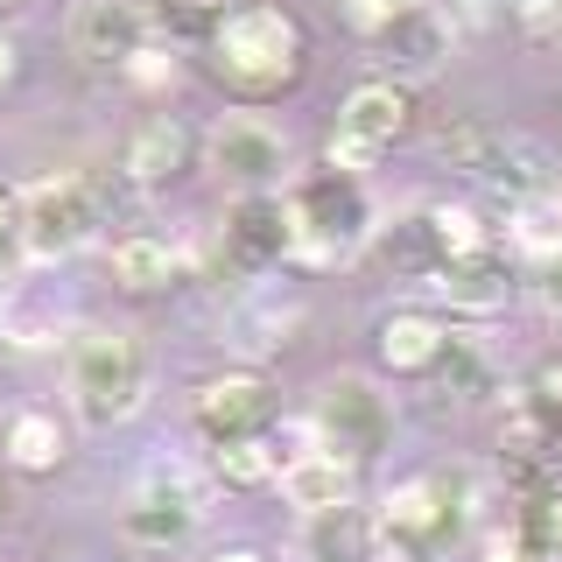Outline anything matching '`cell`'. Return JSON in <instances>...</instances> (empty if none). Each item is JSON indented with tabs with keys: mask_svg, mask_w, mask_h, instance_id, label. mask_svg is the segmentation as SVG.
Instances as JSON below:
<instances>
[{
	"mask_svg": "<svg viewBox=\"0 0 562 562\" xmlns=\"http://www.w3.org/2000/svg\"><path fill=\"white\" fill-rule=\"evenodd\" d=\"M527 408H535V415L562 436V359H549L535 380H527Z\"/></svg>",
	"mask_w": 562,
	"mask_h": 562,
	"instance_id": "obj_29",
	"label": "cell"
},
{
	"mask_svg": "<svg viewBox=\"0 0 562 562\" xmlns=\"http://www.w3.org/2000/svg\"><path fill=\"white\" fill-rule=\"evenodd\" d=\"M422 289H436L457 316H492V310H506L514 303V268H506V254L499 246H485V254H457L443 260Z\"/></svg>",
	"mask_w": 562,
	"mask_h": 562,
	"instance_id": "obj_15",
	"label": "cell"
},
{
	"mask_svg": "<svg viewBox=\"0 0 562 562\" xmlns=\"http://www.w3.org/2000/svg\"><path fill=\"white\" fill-rule=\"evenodd\" d=\"M14 78H22V49H14V35L0 29V92H8Z\"/></svg>",
	"mask_w": 562,
	"mask_h": 562,
	"instance_id": "obj_34",
	"label": "cell"
},
{
	"mask_svg": "<svg viewBox=\"0 0 562 562\" xmlns=\"http://www.w3.org/2000/svg\"><path fill=\"white\" fill-rule=\"evenodd\" d=\"M281 471V450L268 436H233V443H211V479L233 485V492H254Z\"/></svg>",
	"mask_w": 562,
	"mask_h": 562,
	"instance_id": "obj_23",
	"label": "cell"
},
{
	"mask_svg": "<svg viewBox=\"0 0 562 562\" xmlns=\"http://www.w3.org/2000/svg\"><path fill=\"white\" fill-rule=\"evenodd\" d=\"M541 562H562V555H541Z\"/></svg>",
	"mask_w": 562,
	"mask_h": 562,
	"instance_id": "obj_39",
	"label": "cell"
},
{
	"mask_svg": "<svg viewBox=\"0 0 562 562\" xmlns=\"http://www.w3.org/2000/svg\"><path fill=\"white\" fill-rule=\"evenodd\" d=\"M408 127H415V99H408L401 78H366V85H351L345 105H338V134L359 140V148H373V155H386Z\"/></svg>",
	"mask_w": 562,
	"mask_h": 562,
	"instance_id": "obj_13",
	"label": "cell"
},
{
	"mask_svg": "<svg viewBox=\"0 0 562 562\" xmlns=\"http://www.w3.org/2000/svg\"><path fill=\"white\" fill-rule=\"evenodd\" d=\"M443 345H450V324L436 310H394V316H380V330H373V351L394 380H429L436 359H443Z\"/></svg>",
	"mask_w": 562,
	"mask_h": 562,
	"instance_id": "obj_17",
	"label": "cell"
},
{
	"mask_svg": "<svg viewBox=\"0 0 562 562\" xmlns=\"http://www.w3.org/2000/svg\"><path fill=\"white\" fill-rule=\"evenodd\" d=\"M218 254L233 274H268L289 260V211L268 190H246V198L225 211V233H218Z\"/></svg>",
	"mask_w": 562,
	"mask_h": 562,
	"instance_id": "obj_12",
	"label": "cell"
},
{
	"mask_svg": "<svg viewBox=\"0 0 562 562\" xmlns=\"http://www.w3.org/2000/svg\"><path fill=\"white\" fill-rule=\"evenodd\" d=\"M64 43L85 70H134V57L155 43V14L148 0H78Z\"/></svg>",
	"mask_w": 562,
	"mask_h": 562,
	"instance_id": "obj_8",
	"label": "cell"
},
{
	"mask_svg": "<svg viewBox=\"0 0 562 562\" xmlns=\"http://www.w3.org/2000/svg\"><path fill=\"white\" fill-rule=\"evenodd\" d=\"M303 555H310V562H401V555L380 541V520H373V514H359V506H330V514H310Z\"/></svg>",
	"mask_w": 562,
	"mask_h": 562,
	"instance_id": "obj_19",
	"label": "cell"
},
{
	"mask_svg": "<svg viewBox=\"0 0 562 562\" xmlns=\"http://www.w3.org/2000/svg\"><path fill=\"white\" fill-rule=\"evenodd\" d=\"M8 506H14V492H8V471H0V520H8Z\"/></svg>",
	"mask_w": 562,
	"mask_h": 562,
	"instance_id": "obj_37",
	"label": "cell"
},
{
	"mask_svg": "<svg viewBox=\"0 0 562 562\" xmlns=\"http://www.w3.org/2000/svg\"><path fill=\"white\" fill-rule=\"evenodd\" d=\"M204 148H211V169L239 190H274L289 176V134L268 127L260 113H225Z\"/></svg>",
	"mask_w": 562,
	"mask_h": 562,
	"instance_id": "obj_10",
	"label": "cell"
},
{
	"mask_svg": "<svg viewBox=\"0 0 562 562\" xmlns=\"http://www.w3.org/2000/svg\"><path fill=\"white\" fill-rule=\"evenodd\" d=\"M281 211H289V254L310 260V268H330V260H345L351 246H366L380 233L366 176H345V169L303 176V183L281 198Z\"/></svg>",
	"mask_w": 562,
	"mask_h": 562,
	"instance_id": "obj_3",
	"label": "cell"
},
{
	"mask_svg": "<svg viewBox=\"0 0 562 562\" xmlns=\"http://www.w3.org/2000/svg\"><path fill=\"white\" fill-rule=\"evenodd\" d=\"M506 211H514V225H506L514 254H527V260H555V254H562V198L506 204Z\"/></svg>",
	"mask_w": 562,
	"mask_h": 562,
	"instance_id": "obj_25",
	"label": "cell"
},
{
	"mask_svg": "<svg viewBox=\"0 0 562 562\" xmlns=\"http://www.w3.org/2000/svg\"><path fill=\"white\" fill-rule=\"evenodd\" d=\"M190 422L204 443H233V436H268L274 422V386L260 366H225L190 386Z\"/></svg>",
	"mask_w": 562,
	"mask_h": 562,
	"instance_id": "obj_9",
	"label": "cell"
},
{
	"mask_svg": "<svg viewBox=\"0 0 562 562\" xmlns=\"http://www.w3.org/2000/svg\"><path fill=\"white\" fill-rule=\"evenodd\" d=\"M281 499L295 506V514H330V506H351V492H359V464H345L338 450H295V457H281Z\"/></svg>",
	"mask_w": 562,
	"mask_h": 562,
	"instance_id": "obj_16",
	"label": "cell"
},
{
	"mask_svg": "<svg viewBox=\"0 0 562 562\" xmlns=\"http://www.w3.org/2000/svg\"><path fill=\"white\" fill-rule=\"evenodd\" d=\"M211 562H274V555H268V549H218Z\"/></svg>",
	"mask_w": 562,
	"mask_h": 562,
	"instance_id": "obj_35",
	"label": "cell"
},
{
	"mask_svg": "<svg viewBox=\"0 0 562 562\" xmlns=\"http://www.w3.org/2000/svg\"><path fill=\"white\" fill-rule=\"evenodd\" d=\"M211 70L225 92L239 99H281L310 70V35L289 8L274 0H239L218 29H211Z\"/></svg>",
	"mask_w": 562,
	"mask_h": 562,
	"instance_id": "obj_1",
	"label": "cell"
},
{
	"mask_svg": "<svg viewBox=\"0 0 562 562\" xmlns=\"http://www.w3.org/2000/svg\"><path fill=\"white\" fill-rule=\"evenodd\" d=\"M310 436H316V450H338L345 464H373L386 450V436H394V408H386V394L373 380L338 373L310 401Z\"/></svg>",
	"mask_w": 562,
	"mask_h": 562,
	"instance_id": "obj_6",
	"label": "cell"
},
{
	"mask_svg": "<svg viewBox=\"0 0 562 562\" xmlns=\"http://www.w3.org/2000/svg\"><path fill=\"white\" fill-rule=\"evenodd\" d=\"M366 43H373V57L386 64V78H429V70L450 57L457 29H450L443 8H429V0H401Z\"/></svg>",
	"mask_w": 562,
	"mask_h": 562,
	"instance_id": "obj_11",
	"label": "cell"
},
{
	"mask_svg": "<svg viewBox=\"0 0 562 562\" xmlns=\"http://www.w3.org/2000/svg\"><path fill=\"white\" fill-rule=\"evenodd\" d=\"M422 218H429L436 254H443V260H457V254H485V246H492V225H485L471 204H429Z\"/></svg>",
	"mask_w": 562,
	"mask_h": 562,
	"instance_id": "obj_26",
	"label": "cell"
},
{
	"mask_svg": "<svg viewBox=\"0 0 562 562\" xmlns=\"http://www.w3.org/2000/svg\"><path fill=\"white\" fill-rule=\"evenodd\" d=\"M514 14H520L527 35H555L562 29V0H514Z\"/></svg>",
	"mask_w": 562,
	"mask_h": 562,
	"instance_id": "obj_33",
	"label": "cell"
},
{
	"mask_svg": "<svg viewBox=\"0 0 562 562\" xmlns=\"http://www.w3.org/2000/svg\"><path fill=\"white\" fill-rule=\"evenodd\" d=\"M198 527H204V492H198L190 471H176V464H155L148 479L134 485V499L120 506V535H127L134 549H155V555L183 549Z\"/></svg>",
	"mask_w": 562,
	"mask_h": 562,
	"instance_id": "obj_7",
	"label": "cell"
},
{
	"mask_svg": "<svg viewBox=\"0 0 562 562\" xmlns=\"http://www.w3.org/2000/svg\"><path fill=\"white\" fill-rule=\"evenodd\" d=\"M380 155L373 148H359V140H345L338 127H330V140H324V169H345V176H366Z\"/></svg>",
	"mask_w": 562,
	"mask_h": 562,
	"instance_id": "obj_31",
	"label": "cell"
},
{
	"mask_svg": "<svg viewBox=\"0 0 562 562\" xmlns=\"http://www.w3.org/2000/svg\"><path fill=\"white\" fill-rule=\"evenodd\" d=\"M527 527H535L541 555H562V492H549V499L527 506Z\"/></svg>",
	"mask_w": 562,
	"mask_h": 562,
	"instance_id": "obj_30",
	"label": "cell"
},
{
	"mask_svg": "<svg viewBox=\"0 0 562 562\" xmlns=\"http://www.w3.org/2000/svg\"><path fill=\"white\" fill-rule=\"evenodd\" d=\"M0 401H8V373H0Z\"/></svg>",
	"mask_w": 562,
	"mask_h": 562,
	"instance_id": "obj_38",
	"label": "cell"
},
{
	"mask_svg": "<svg viewBox=\"0 0 562 562\" xmlns=\"http://www.w3.org/2000/svg\"><path fill=\"white\" fill-rule=\"evenodd\" d=\"M471 176L492 183V190H506V204L555 198V183H562V176H555V155L541 148V140H527V134H492Z\"/></svg>",
	"mask_w": 562,
	"mask_h": 562,
	"instance_id": "obj_14",
	"label": "cell"
},
{
	"mask_svg": "<svg viewBox=\"0 0 562 562\" xmlns=\"http://www.w3.org/2000/svg\"><path fill=\"white\" fill-rule=\"evenodd\" d=\"M176 274H183V254L155 233H127L113 246V281L127 295H162V289H176Z\"/></svg>",
	"mask_w": 562,
	"mask_h": 562,
	"instance_id": "obj_21",
	"label": "cell"
},
{
	"mask_svg": "<svg viewBox=\"0 0 562 562\" xmlns=\"http://www.w3.org/2000/svg\"><path fill=\"white\" fill-rule=\"evenodd\" d=\"M527 289H535V303L549 310V316H562V254L555 260H535V281H527Z\"/></svg>",
	"mask_w": 562,
	"mask_h": 562,
	"instance_id": "obj_32",
	"label": "cell"
},
{
	"mask_svg": "<svg viewBox=\"0 0 562 562\" xmlns=\"http://www.w3.org/2000/svg\"><path fill=\"white\" fill-rule=\"evenodd\" d=\"M64 386H70V415L85 429H120L148 408V345L134 330H78L64 359Z\"/></svg>",
	"mask_w": 562,
	"mask_h": 562,
	"instance_id": "obj_2",
	"label": "cell"
},
{
	"mask_svg": "<svg viewBox=\"0 0 562 562\" xmlns=\"http://www.w3.org/2000/svg\"><path fill=\"white\" fill-rule=\"evenodd\" d=\"M120 169H127L134 190H162V183H176V176L190 169V127H183V120H169V113H148V120L134 127L127 155H120Z\"/></svg>",
	"mask_w": 562,
	"mask_h": 562,
	"instance_id": "obj_18",
	"label": "cell"
},
{
	"mask_svg": "<svg viewBox=\"0 0 562 562\" xmlns=\"http://www.w3.org/2000/svg\"><path fill=\"white\" fill-rule=\"evenodd\" d=\"M380 541L394 549L401 562H422V555H443L471 520V471H436V479H408L386 492L380 506Z\"/></svg>",
	"mask_w": 562,
	"mask_h": 562,
	"instance_id": "obj_4",
	"label": "cell"
},
{
	"mask_svg": "<svg viewBox=\"0 0 562 562\" xmlns=\"http://www.w3.org/2000/svg\"><path fill=\"white\" fill-rule=\"evenodd\" d=\"M0 450H8V464L14 471H57L64 464V429H57V415H43V408H22V415H8V436H0Z\"/></svg>",
	"mask_w": 562,
	"mask_h": 562,
	"instance_id": "obj_22",
	"label": "cell"
},
{
	"mask_svg": "<svg viewBox=\"0 0 562 562\" xmlns=\"http://www.w3.org/2000/svg\"><path fill=\"white\" fill-rule=\"evenodd\" d=\"M29 8V0H0V22H14V14H22Z\"/></svg>",
	"mask_w": 562,
	"mask_h": 562,
	"instance_id": "obj_36",
	"label": "cell"
},
{
	"mask_svg": "<svg viewBox=\"0 0 562 562\" xmlns=\"http://www.w3.org/2000/svg\"><path fill=\"white\" fill-rule=\"evenodd\" d=\"M436 380H443L450 394H464V401H485V394H492V366H485V351L471 345V338H457V330H450L443 359H436Z\"/></svg>",
	"mask_w": 562,
	"mask_h": 562,
	"instance_id": "obj_27",
	"label": "cell"
},
{
	"mask_svg": "<svg viewBox=\"0 0 562 562\" xmlns=\"http://www.w3.org/2000/svg\"><path fill=\"white\" fill-rule=\"evenodd\" d=\"M295 324H303V295H281V289H254L225 316V330H233L246 351H281Z\"/></svg>",
	"mask_w": 562,
	"mask_h": 562,
	"instance_id": "obj_20",
	"label": "cell"
},
{
	"mask_svg": "<svg viewBox=\"0 0 562 562\" xmlns=\"http://www.w3.org/2000/svg\"><path fill=\"white\" fill-rule=\"evenodd\" d=\"M14 239H22L29 260H70L78 246H92L99 239V183L78 169L35 176L14 198Z\"/></svg>",
	"mask_w": 562,
	"mask_h": 562,
	"instance_id": "obj_5",
	"label": "cell"
},
{
	"mask_svg": "<svg viewBox=\"0 0 562 562\" xmlns=\"http://www.w3.org/2000/svg\"><path fill=\"white\" fill-rule=\"evenodd\" d=\"M148 14L169 29H218L233 14V0H148Z\"/></svg>",
	"mask_w": 562,
	"mask_h": 562,
	"instance_id": "obj_28",
	"label": "cell"
},
{
	"mask_svg": "<svg viewBox=\"0 0 562 562\" xmlns=\"http://www.w3.org/2000/svg\"><path fill=\"white\" fill-rule=\"evenodd\" d=\"M380 260L394 274H408V281H429L436 268H443V254H436V233H429V218H401L394 233H380Z\"/></svg>",
	"mask_w": 562,
	"mask_h": 562,
	"instance_id": "obj_24",
	"label": "cell"
}]
</instances>
